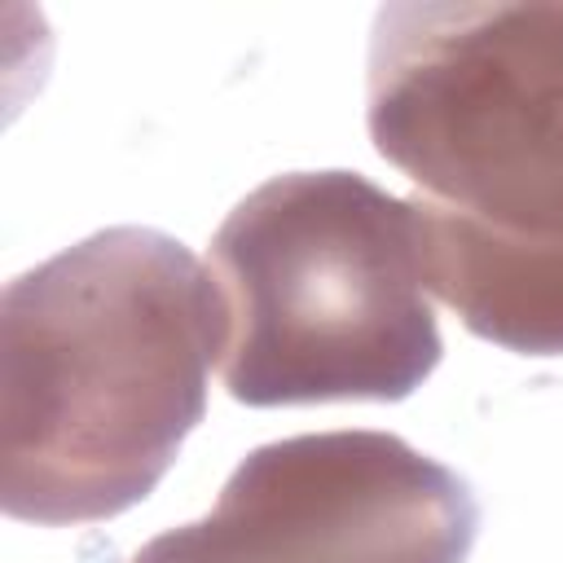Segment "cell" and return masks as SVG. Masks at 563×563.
I'll list each match as a JSON object with an SVG mask.
<instances>
[{
	"label": "cell",
	"instance_id": "3",
	"mask_svg": "<svg viewBox=\"0 0 563 563\" xmlns=\"http://www.w3.org/2000/svg\"><path fill=\"white\" fill-rule=\"evenodd\" d=\"M220 374L238 405L405 400L440 365L409 198L356 172H286L211 238Z\"/></svg>",
	"mask_w": 563,
	"mask_h": 563
},
{
	"label": "cell",
	"instance_id": "2",
	"mask_svg": "<svg viewBox=\"0 0 563 563\" xmlns=\"http://www.w3.org/2000/svg\"><path fill=\"white\" fill-rule=\"evenodd\" d=\"M224 295L185 242L101 229L0 295V506L92 523L145 501L207 409Z\"/></svg>",
	"mask_w": 563,
	"mask_h": 563
},
{
	"label": "cell",
	"instance_id": "1",
	"mask_svg": "<svg viewBox=\"0 0 563 563\" xmlns=\"http://www.w3.org/2000/svg\"><path fill=\"white\" fill-rule=\"evenodd\" d=\"M365 123L413 180L427 290L488 343L563 356V4H383Z\"/></svg>",
	"mask_w": 563,
	"mask_h": 563
},
{
	"label": "cell",
	"instance_id": "4",
	"mask_svg": "<svg viewBox=\"0 0 563 563\" xmlns=\"http://www.w3.org/2000/svg\"><path fill=\"white\" fill-rule=\"evenodd\" d=\"M471 484L391 431H317L251 449L216 506L128 563H466Z\"/></svg>",
	"mask_w": 563,
	"mask_h": 563
}]
</instances>
